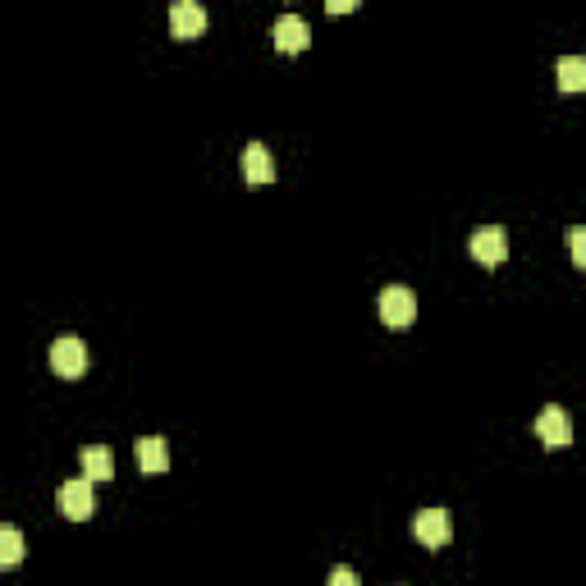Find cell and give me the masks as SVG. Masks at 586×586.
<instances>
[{"label": "cell", "mask_w": 586, "mask_h": 586, "mask_svg": "<svg viewBox=\"0 0 586 586\" xmlns=\"http://www.w3.org/2000/svg\"><path fill=\"white\" fill-rule=\"evenodd\" d=\"M380 321L390 330H408L417 321V293L408 284H390L380 293Z\"/></svg>", "instance_id": "1"}, {"label": "cell", "mask_w": 586, "mask_h": 586, "mask_svg": "<svg viewBox=\"0 0 586 586\" xmlns=\"http://www.w3.org/2000/svg\"><path fill=\"white\" fill-rule=\"evenodd\" d=\"M413 536L426 550H445V545L454 541V518H449V509H422L413 518Z\"/></svg>", "instance_id": "2"}, {"label": "cell", "mask_w": 586, "mask_h": 586, "mask_svg": "<svg viewBox=\"0 0 586 586\" xmlns=\"http://www.w3.org/2000/svg\"><path fill=\"white\" fill-rule=\"evenodd\" d=\"M51 371L60 380H78L87 371V344L83 339H74V335H65V339H55L51 344Z\"/></svg>", "instance_id": "3"}, {"label": "cell", "mask_w": 586, "mask_h": 586, "mask_svg": "<svg viewBox=\"0 0 586 586\" xmlns=\"http://www.w3.org/2000/svg\"><path fill=\"white\" fill-rule=\"evenodd\" d=\"M92 509H97V495H92V481L87 477H74L60 486V513H65L69 522H87Z\"/></svg>", "instance_id": "4"}, {"label": "cell", "mask_w": 586, "mask_h": 586, "mask_svg": "<svg viewBox=\"0 0 586 586\" xmlns=\"http://www.w3.org/2000/svg\"><path fill=\"white\" fill-rule=\"evenodd\" d=\"M467 252H472L481 266H490V271H495V266L509 257V239H504L500 225H486V229H477V234L467 239Z\"/></svg>", "instance_id": "5"}, {"label": "cell", "mask_w": 586, "mask_h": 586, "mask_svg": "<svg viewBox=\"0 0 586 586\" xmlns=\"http://www.w3.org/2000/svg\"><path fill=\"white\" fill-rule=\"evenodd\" d=\"M170 33L179 42H193V37L207 33V10L197 5V0H174L170 5Z\"/></svg>", "instance_id": "6"}, {"label": "cell", "mask_w": 586, "mask_h": 586, "mask_svg": "<svg viewBox=\"0 0 586 586\" xmlns=\"http://www.w3.org/2000/svg\"><path fill=\"white\" fill-rule=\"evenodd\" d=\"M536 435H541L545 445L550 449H564V445H573V417L559 408V403H550L541 417H536Z\"/></svg>", "instance_id": "7"}, {"label": "cell", "mask_w": 586, "mask_h": 586, "mask_svg": "<svg viewBox=\"0 0 586 586\" xmlns=\"http://www.w3.org/2000/svg\"><path fill=\"white\" fill-rule=\"evenodd\" d=\"M243 179H248V188H266L275 179V156L266 142H248L243 147Z\"/></svg>", "instance_id": "8"}, {"label": "cell", "mask_w": 586, "mask_h": 586, "mask_svg": "<svg viewBox=\"0 0 586 586\" xmlns=\"http://www.w3.org/2000/svg\"><path fill=\"white\" fill-rule=\"evenodd\" d=\"M275 51L284 55H298L312 46V28H307V19H298V14H284V19H275Z\"/></svg>", "instance_id": "9"}, {"label": "cell", "mask_w": 586, "mask_h": 586, "mask_svg": "<svg viewBox=\"0 0 586 586\" xmlns=\"http://www.w3.org/2000/svg\"><path fill=\"white\" fill-rule=\"evenodd\" d=\"M133 458H138V467L147 477H156V472L170 467V445H165L161 435H138V440H133Z\"/></svg>", "instance_id": "10"}, {"label": "cell", "mask_w": 586, "mask_h": 586, "mask_svg": "<svg viewBox=\"0 0 586 586\" xmlns=\"http://www.w3.org/2000/svg\"><path fill=\"white\" fill-rule=\"evenodd\" d=\"M83 477L97 486V481H110L115 477V458H110L106 445H87L83 449Z\"/></svg>", "instance_id": "11"}, {"label": "cell", "mask_w": 586, "mask_h": 586, "mask_svg": "<svg viewBox=\"0 0 586 586\" xmlns=\"http://www.w3.org/2000/svg\"><path fill=\"white\" fill-rule=\"evenodd\" d=\"M23 550H28V545H23V532L5 522V527H0V568L23 564Z\"/></svg>", "instance_id": "12"}, {"label": "cell", "mask_w": 586, "mask_h": 586, "mask_svg": "<svg viewBox=\"0 0 586 586\" xmlns=\"http://www.w3.org/2000/svg\"><path fill=\"white\" fill-rule=\"evenodd\" d=\"M559 87H564V92H582L586 87V60L582 55H564V60H559Z\"/></svg>", "instance_id": "13"}, {"label": "cell", "mask_w": 586, "mask_h": 586, "mask_svg": "<svg viewBox=\"0 0 586 586\" xmlns=\"http://www.w3.org/2000/svg\"><path fill=\"white\" fill-rule=\"evenodd\" d=\"M568 248H573V266H586V229L568 234Z\"/></svg>", "instance_id": "14"}, {"label": "cell", "mask_w": 586, "mask_h": 586, "mask_svg": "<svg viewBox=\"0 0 586 586\" xmlns=\"http://www.w3.org/2000/svg\"><path fill=\"white\" fill-rule=\"evenodd\" d=\"M330 586H358V573L348 564H339V568H330Z\"/></svg>", "instance_id": "15"}]
</instances>
